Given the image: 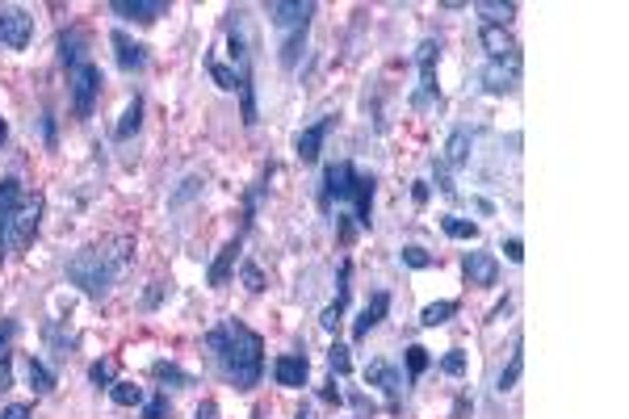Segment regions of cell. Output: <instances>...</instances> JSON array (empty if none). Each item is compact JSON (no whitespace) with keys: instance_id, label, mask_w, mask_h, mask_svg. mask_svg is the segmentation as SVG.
I'll return each instance as SVG.
<instances>
[{"instance_id":"obj_1","label":"cell","mask_w":629,"mask_h":419,"mask_svg":"<svg viewBox=\"0 0 629 419\" xmlns=\"http://www.w3.org/2000/svg\"><path fill=\"white\" fill-rule=\"evenodd\" d=\"M206 348L214 353V365L223 369V377L235 390H252L260 386V373H265V339L243 327V323L226 319L219 327H210Z\"/></svg>"},{"instance_id":"obj_2","label":"cell","mask_w":629,"mask_h":419,"mask_svg":"<svg viewBox=\"0 0 629 419\" xmlns=\"http://www.w3.org/2000/svg\"><path fill=\"white\" fill-rule=\"evenodd\" d=\"M134 243L130 240H118V252H105V248H84L76 256L67 260V281L81 286L88 298H105L113 286V277L122 273V264L130 260Z\"/></svg>"},{"instance_id":"obj_3","label":"cell","mask_w":629,"mask_h":419,"mask_svg":"<svg viewBox=\"0 0 629 419\" xmlns=\"http://www.w3.org/2000/svg\"><path fill=\"white\" fill-rule=\"evenodd\" d=\"M67 84H72V110H76V118H88L93 113V105H97L101 97V67L97 64H76V67H67Z\"/></svg>"},{"instance_id":"obj_4","label":"cell","mask_w":629,"mask_h":419,"mask_svg":"<svg viewBox=\"0 0 629 419\" xmlns=\"http://www.w3.org/2000/svg\"><path fill=\"white\" fill-rule=\"evenodd\" d=\"M357 180H361V172H357L349 160H340V164H327L323 168V189H319V206L323 210H332L340 206V202H353V189H357Z\"/></svg>"},{"instance_id":"obj_5","label":"cell","mask_w":629,"mask_h":419,"mask_svg":"<svg viewBox=\"0 0 629 419\" xmlns=\"http://www.w3.org/2000/svg\"><path fill=\"white\" fill-rule=\"evenodd\" d=\"M311 17H315V4H311V0H273V4H269V21L286 34L307 30Z\"/></svg>"},{"instance_id":"obj_6","label":"cell","mask_w":629,"mask_h":419,"mask_svg":"<svg viewBox=\"0 0 629 419\" xmlns=\"http://www.w3.org/2000/svg\"><path fill=\"white\" fill-rule=\"evenodd\" d=\"M479 38H483V50L491 55V64H508L520 72V47H517V38L508 34V26H483Z\"/></svg>"},{"instance_id":"obj_7","label":"cell","mask_w":629,"mask_h":419,"mask_svg":"<svg viewBox=\"0 0 629 419\" xmlns=\"http://www.w3.org/2000/svg\"><path fill=\"white\" fill-rule=\"evenodd\" d=\"M21 202H26V194H21V180H13V177L0 180V260L9 256V226H13Z\"/></svg>"},{"instance_id":"obj_8","label":"cell","mask_w":629,"mask_h":419,"mask_svg":"<svg viewBox=\"0 0 629 419\" xmlns=\"http://www.w3.org/2000/svg\"><path fill=\"white\" fill-rule=\"evenodd\" d=\"M38 218H42V202H38V197H26V202H21V210H17L13 226H9V252L30 248L34 231H38Z\"/></svg>"},{"instance_id":"obj_9","label":"cell","mask_w":629,"mask_h":419,"mask_svg":"<svg viewBox=\"0 0 629 419\" xmlns=\"http://www.w3.org/2000/svg\"><path fill=\"white\" fill-rule=\"evenodd\" d=\"M462 273H466V286L487 290V286H495V277H500V260L491 256V252H470V256L462 260Z\"/></svg>"},{"instance_id":"obj_10","label":"cell","mask_w":629,"mask_h":419,"mask_svg":"<svg viewBox=\"0 0 629 419\" xmlns=\"http://www.w3.org/2000/svg\"><path fill=\"white\" fill-rule=\"evenodd\" d=\"M273 377H277V386H307V377H311V361L307 353H286V356H277L273 361Z\"/></svg>"},{"instance_id":"obj_11","label":"cell","mask_w":629,"mask_h":419,"mask_svg":"<svg viewBox=\"0 0 629 419\" xmlns=\"http://www.w3.org/2000/svg\"><path fill=\"white\" fill-rule=\"evenodd\" d=\"M113 17H127V21H160L164 13H168V4L164 0H113L110 4Z\"/></svg>"},{"instance_id":"obj_12","label":"cell","mask_w":629,"mask_h":419,"mask_svg":"<svg viewBox=\"0 0 629 419\" xmlns=\"http://www.w3.org/2000/svg\"><path fill=\"white\" fill-rule=\"evenodd\" d=\"M110 42H113V55H118V67H122V72H143L147 67V47L143 42L127 38L122 30H113Z\"/></svg>"},{"instance_id":"obj_13","label":"cell","mask_w":629,"mask_h":419,"mask_svg":"<svg viewBox=\"0 0 629 419\" xmlns=\"http://www.w3.org/2000/svg\"><path fill=\"white\" fill-rule=\"evenodd\" d=\"M365 382L382 390V394L390 399V407L399 403V394H403V377L395 373V365H390V361H370V369H365Z\"/></svg>"},{"instance_id":"obj_14","label":"cell","mask_w":629,"mask_h":419,"mask_svg":"<svg viewBox=\"0 0 629 419\" xmlns=\"http://www.w3.org/2000/svg\"><path fill=\"white\" fill-rule=\"evenodd\" d=\"M387 310H390V293H387V290H378V293L370 298V302H365V310L357 315V323H353V339H365V336H370L373 327L387 319Z\"/></svg>"},{"instance_id":"obj_15","label":"cell","mask_w":629,"mask_h":419,"mask_svg":"<svg viewBox=\"0 0 629 419\" xmlns=\"http://www.w3.org/2000/svg\"><path fill=\"white\" fill-rule=\"evenodd\" d=\"M34 38V17L26 13V9H4V42L9 47H30Z\"/></svg>"},{"instance_id":"obj_16","label":"cell","mask_w":629,"mask_h":419,"mask_svg":"<svg viewBox=\"0 0 629 419\" xmlns=\"http://www.w3.org/2000/svg\"><path fill=\"white\" fill-rule=\"evenodd\" d=\"M327 130H332V118H319L315 126H307L303 134H298V160H303V164H315V160H319Z\"/></svg>"},{"instance_id":"obj_17","label":"cell","mask_w":629,"mask_h":419,"mask_svg":"<svg viewBox=\"0 0 629 419\" xmlns=\"http://www.w3.org/2000/svg\"><path fill=\"white\" fill-rule=\"evenodd\" d=\"M349 273H353V269L344 264V269H340V286H336V298H332V302L323 307V315H319V323H323V327H327V331H336L340 315H344V307H349V293H353V286H349Z\"/></svg>"},{"instance_id":"obj_18","label":"cell","mask_w":629,"mask_h":419,"mask_svg":"<svg viewBox=\"0 0 629 419\" xmlns=\"http://www.w3.org/2000/svg\"><path fill=\"white\" fill-rule=\"evenodd\" d=\"M235 260H240V240H231V243H226L223 252H219V260L210 264L206 281H210V286H214V290H223L226 281H231V269H235Z\"/></svg>"},{"instance_id":"obj_19","label":"cell","mask_w":629,"mask_h":419,"mask_svg":"<svg viewBox=\"0 0 629 419\" xmlns=\"http://www.w3.org/2000/svg\"><path fill=\"white\" fill-rule=\"evenodd\" d=\"M349 206H353V218H357L361 226L373 223V177H361V180H357L353 202H349Z\"/></svg>"},{"instance_id":"obj_20","label":"cell","mask_w":629,"mask_h":419,"mask_svg":"<svg viewBox=\"0 0 629 419\" xmlns=\"http://www.w3.org/2000/svg\"><path fill=\"white\" fill-rule=\"evenodd\" d=\"M436 42H424L419 47V88H424V97H436Z\"/></svg>"},{"instance_id":"obj_21","label":"cell","mask_w":629,"mask_h":419,"mask_svg":"<svg viewBox=\"0 0 629 419\" xmlns=\"http://www.w3.org/2000/svg\"><path fill=\"white\" fill-rule=\"evenodd\" d=\"M470 143H474V134H470L466 126H457L449 134V147H445V160L441 164H453V168H462V164L470 160Z\"/></svg>"},{"instance_id":"obj_22","label":"cell","mask_w":629,"mask_h":419,"mask_svg":"<svg viewBox=\"0 0 629 419\" xmlns=\"http://www.w3.org/2000/svg\"><path fill=\"white\" fill-rule=\"evenodd\" d=\"M483 80L491 93H512L517 88V67H503V64H491L483 72Z\"/></svg>"},{"instance_id":"obj_23","label":"cell","mask_w":629,"mask_h":419,"mask_svg":"<svg viewBox=\"0 0 629 419\" xmlns=\"http://www.w3.org/2000/svg\"><path fill=\"white\" fill-rule=\"evenodd\" d=\"M139 122H143V101H130L127 110H122V122L113 126V139H118V143H127L130 134L139 130Z\"/></svg>"},{"instance_id":"obj_24","label":"cell","mask_w":629,"mask_h":419,"mask_svg":"<svg viewBox=\"0 0 629 419\" xmlns=\"http://www.w3.org/2000/svg\"><path fill=\"white\" fill-rule=\"evenodd\" d=\"M26 377H30V390L34 394H50L55 390V373L38 361V356H30V365H26Z\"/></svg>"},{"instance_id":"obj_25","label":"cell","mask_w":629,"mask_h":419,"mask_svg":"<svg viewBox=\"0 0 629 419\" xmlns=\"http://www.w3.org/2000/svg\"><path fill=\"white\" fill-rule=\"evenodd\" d=\"M474 9L487 17V26H508L517 17V4H500V0H479Z\"/></svg>"},{"instance_id":"obj_26","label":"cell","mask_w":629,"mask_h":419,"mask_svg":"<svg viewBox=\"0 0 629 419\" xmlns=\"http://www.w3.org/2000/svg\"><path fill=\"white\" fill-rule=\"evenodd\" d=\"M441 231H445L449 240H479V223H470V218H453V214L441 218Z\"/></svg>"},{"instance_id":"obj_27","label":"cell","mask_w":629,"mask_h":419,"mask_svg":"<svg viewBox=\"0 0 629 419\" xmlns=\"http://www.w3.org/2000/svg\"><path fill=\"white\" fill-rule=\"evenodd\" d=\"M457 315V302H433V307L419 310V323L424 327H441V323H449Z\"/></svg>"},{"instance_id":"obj_28","label":"cell","mask_w":629,"mask_h":419,"mask_svg":"<svg viewBox=\"0 0 629 419\" xmlns=\"http://www.w3.org/2000/svg\"><path fill=\"white\" fill-rule=\"evenodd\" d=\"M110 399L118 407H139V403H143V386H134V382H113Z\"/></svg>"},{"instance_id":"obj_29","label":"cell","mask_w":629,"mask_h":419,"mask_svg":"<svg viewBox=\"0 0 629 419\" xmlns=\"http://www.w3.org/2000/svg\"><path fill=\"white\" fill-rule=\"evenodd\" d=\"M520 373H525V353H520V339H517V348H512V361H508V369L500 373V390L508 394V390L520 382Z\"/></svg>"},{"instance_id":"obj_30","label":"cell","mask_w":629,"mask_h":419,"mask_svg":"<svg viewBox=\"0 0 629 419\" xmlns=\"http://www.w3.org/2000/svg\"><path fill=\"white\" fill-rule=\"evenodd\" d=\"M206 67H210V76H214L219 88H226V93H235V88H240V72H235V67H223L219 59H206Z\"/></svg>"},{"instance_id":"obj_31","label":"cell","mask_w":629,"mask_h":419,"mask_svg":"<svg viewBox=\"0 0 629 419\" xmlns=\"http://www.w3.org/2000/svg\"><path fill=\"white\" fill-rule=\"evenodd\" d=\"M202 194V177H185L180 180V189L173 197H168V210H180V206H189L194 197Z\"/></svg>"},{"instance_id":"obj_32","label":"cell","mask_w":629,"mask_h":419,"mask_svg":"<svg viewBox=\"0 0 629 419\" xmlns=\"http://www.w3.org/2000/svg\"><path fill=\"white\" fill-rule=\"evenodd\" d=\"M59 50H64V64H67V67L84 64V34H81V30H76V34H64Z\"/></svg>"},{"instance_id":"obj_33","label":"cell","mask_w":629,"mask_h":419,"mask_svg":"<svg viewBox=\"0 0 629 419\" xmlns=\"http://www.w3.org/2000/svg\"><path fill=\"white\" fill-rule=\"evenodd\" d=\"M327 365H332V373H353V356H349V344H332L327 348Z\"/></svg>"},{"instance_id":"obj_34","label":"cell","mask_w":629,"mask_h":419,"mask_svg":"<svg viewBox=\"0 0 629 419\" xmlns=\"http://www.w3.org/2000/svg\"><path fill=\"white\" fill-rule=\"evenodd\" d=\"M424 369H428V348H419V344H411V348H407V377L416 382V377H419Z\"/></svg>"},{"instance_id":"obj_35","label":"cell","mask_w":629,"mask_h":419,"mask_svg":"<svg viewBox=\"0 0 629 419\" xmlns=\"http://www.w3.org/2000/svg\"><path fill=\"white\" fill-rule=\"evenodd\" d=\"M151 373H156L160 382H177V386H189V377H185L177 365H168V361H156V365H151Z\"/></svg>"},{"instance_id":"obj_36","label":"cell","mask_w":629,"mask_h":419,"mask_svg":"<svg viewBox=\"0 0 629 419\" xmlns=\"http://www.w3.org/2000/svg\"><path fill=\"white\" fill-rule=\"evenodd\" d=\"M441 369L449 373V377H462V373H466V353H462V348H449V356L441 361Z\"/></svg>"},{"instance_id":"obj_37","label":"cell","mask_w":629,"mask_h":419,"mask_svg":"<svg viewBox=\"0 0 629 419\" xmlns=\"http://www.w3.org/2000/svg\"><path fill=\"white\" fill-rule=\"evenodd\" d=\"M243 290H248V293H260V290H265V277H260V269H257V264H252V260H248V264H243Z\"/></svg>"},{"instance_id":"obj_38","label":"cell","mask_w":629,"mask_h":419,"mask_svg":"<svg viewBox=\"0 0 629 419\" xmlns=\"http://www.w3.org/2000/svg\"><path fill=\"white\" fill-rule=\"evenodd\" d=\"M143 419H168V394H151V403L143 407Z\"/></svg>"},{"instance_id":"obj_39","label":"cell","mask_w":629,"mask_h":419,"mask_svg":"<svg viewBox=\"0 0 629 419\" xmlns=\"http://www.w3.org/2000/svg\"><path fill=\"white\" fill-rule=\"evenodd\" d=\"M403 264H407V269H428V264H433V256H428L424 248H416V243H411V248H403Z\"/></svg>"},{"instance_id":"obj_40","label":"cell","mask_w":629,"mask_h":419,"mask_svg":"<svg viewBox=\"0 0 629 419\" xmlns=\"http://www.w3.org/2000/svg\"><path fill=\"white\" fill-rule=\"evenodd\" d=\"M88 377H93V386H113V361H97Z\"/></svg>"},{"instance_id":"obj_41","label":"cell","mask_w":629,"mask_h":419,"mask_svg":"<svg viewBox=\"0 0 629 419\" xmlns=\"http://www.w3.org/2000/svg\"><path fill=\"white\" fill-rule=\"evenodd\" d=\"M9 386H13V356L0 353V390H9Z\"/></svg>"},{"instance_id":"obj_42","label":"cell","mask_w":629,"mask_h":419,"mask_svg":"<svg viewBox=\"0 0 629 419\" xmlns=\"http://www.w3.org/2000/svg\"><path fill=\"white\" fill-rule=\"evenodd\" d=\"M503 256L512 260V264H520V260H525V243H520V240H503Z\"/></svg>"},{"instance_id":"obj_43","label":"cell","mask_w":629,"mask_h":419,"mask_svg":"<svg viewBox=\"0 0 629 419\" xmlns=\"http://www.w3.org/2000/svg\"><path fill=\"white\" fill-rule=\"evenodd\" d=\"M436 185H441V194L457 197V185H453V180H449V172H445V164H436Z\"/></svg>"},{"instance_id":"obj_44","label":"cell","mask_w":629,"mask_h":419,"mask_svg":"<svg viewBox=\"0 0 629 419\" xmlns=\"http://www.w3.org/2000/svg\"><path fill=\"white\" fill-rule=\"evenodd\" d=\"M17 336V323L13 319H0V353H9V339Z\"/></svg>"},{"instance_id":"obj_45","label":"cell","mask_w":629,"mask_h":419,"mask_svg":"<svg viewBox=\"0 0 629 419\" xmlns=\"http://www.w3.org/2000/svg\"><path fill=\"white\" fill-rule=\"evenodd\" d=\"M0 419H30V407H26V403H9L4 411H0Z\"/></svg>"},{"instance_id":"obj_46","label":"cell","mask_w":629,"mask_h":419,"mask_svg":"<svg viewBox=\"0 0 629 419\" xmlns=\"http://www.w3.org/2000/svg\"><path fill=\"white\" fill-rule=\"evenodd\" d=\"M194 419H219V403H214V399H206V403L194 411Z\"/></svg>"},{"instance_id":"obj_47","label":"cell","mask_w":629,"mask_h":419,"mask_svg":"<svg viewBox=\"0 0 629 419\" xmlns=\"http://www.w3.org/2000/svg\"><path fill=\"white\" fill-rule=\"evenodd\" d=\"M411 194H416V206H424V202H428V185H424V180H416V189H411Z\"/></svg>"},{"instance_id":"obj_48","label":"cell","mask_w":629,"mask_h":419,"mask_svg":"<svg viewBox=\"0 0 629 419\" xmlns=\"http://www.w3.org/2000/svg\"><path fill=\"white\" fill-rule=\"evenodd\" d=\"M298 419H315V415H311V407H303V411H298Z\"/></svg>"},{"instance_id":"obj_49","label":"cell","mask_w":629,"mask_h":419,"mask_svg":"<svg viewBox=\"0 0 629 419\" xmlns=\"http://www.w3.org/2000/svg\"><path fill=\"white\" fill-rule=\"evenodd\" d=\"M4 134H9V126H4V118H0V143H4Z\"/></svg>"},{"instance_id":"obj_50","label":"cell","mask_w":629,"mask_h":419,"mask_svg":"<svg viewBox=\"0 0 629 419\" xmlns=\"http://www.w3.org/2000/svg\"><path fill=\"white\" fill-rule=\"evenodd\" d=\"M0 42H4V9H0Z\"/></svg>"}]
</instances>
